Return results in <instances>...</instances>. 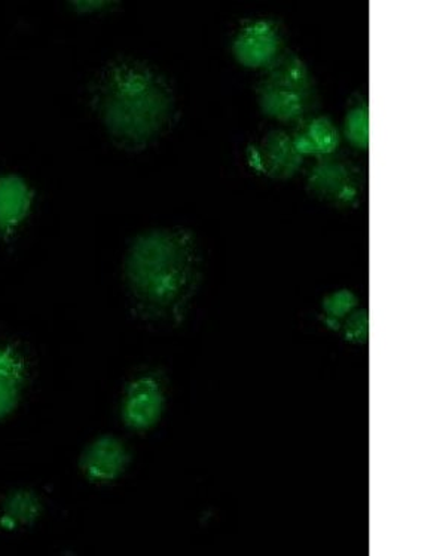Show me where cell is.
Returning a JSON list of instances; mask_svg holds the SVG:
<instances>
[{"instance_id":"12","label":"cell","mask_w":446,"mask_h":556,"mask_svg":"<svg viewBox=\"0 0 446 556\" xmlns=\"http://www.w3.org/2000/svg\"><path fill=\"white\" fill-rule=\"evenodd\" d=\"M340 137L346 138L352 149L367 152L369 148V104L362 92H355L348 100Z\"/></svg>"},{"instance_id":"5","label":"cell","mask_w":446,"mask_h":556,"mask_svg":"<svg viewBox=\"0 0 446 556\" xmlns=\"http://www.w3.org/2000/svg\"><path fill=\"white\" fill-rule=\"evenodd\" d=\"M231 52L241 67L265 71L285 54V36L275 20L249 18L235 31Z\"/></svg>"},{"instance_id":"14","label":"cell","mask_w":446,"mask_h":556,"mask_svg":"<svg viewBox=\"0 0 446 556\" xmlns=\"http://www.w3.org/2000/svg\"><path fill=\"white\" fill-rule=\"evenodd\" d=\"M359 306V299L350 290L331 292L322 302L324 324L330 330L339 331L340 324Z\"/></svg>"},{"instance_id":"7","label":"cell","mask_w":446,"mask_h":556,"mask_svg":"<svg viewBox=\"0 0 446 556\" xmlns=\"http://www.w3.org/2000/svg\"><path fill=\"white\" fill-rule=\"evenodd\" d=\"M306 157L296 150L290 134L273 129L247 149V162L255 173L273 180H289Z\"/></svg>"},{"instance_id":"11","label":"cell","mask_w":446,"mask_h":556,"mask_svg":"<svg viewBox=\"0 0 446 556\" xmlns=\"http://www.w3.org/2000/svg\"><path fill=\"white\" fill-rule=\"evenodd\" d=\"M42 514V502L30 490H15L2 503L0 526L7 530L23 529L38 521Z\"/></svg>"},{"instance_id":"8","label":"cell","mask_w":446,"mask_h":556,"mask_svg":"<svg viewBox=\"0 0 446 556\" xmlns=\"http://www.w3.org/2000/svg\"><path fill=\"white\" fill-rule=\"evenodd\" d=\"M132 454L120 438L104 435L87 445L79 457V469L88 481L109 484L123 477Z\"/></svg>"},{"instance_id":"1","label":"cell","mask_w":446,"mask_h":556,"mask_svg":"<svg viewBox=\"0 0 446 556\" xmlns=\"http://www.w3.org/2000/svg\"><path fill=\"white\" fill-rule=\"evenodd\" d=\"M202 281V253L196 235L182 227L141 231L124 257V282L141 318L181 323Z\"/></svg>"},{"instance_id":"15","label":"cell","mask_w":446,"mask_h":556,"mask_svg":"<svg viewBox=\"0 0 446 556\" xmlns=\"http://www.w3.org/2000/svg\"><path fill=\"white\" fill-rule=\"evenodd\" d=\"M343 332L344 340L355 344H363L368 342L369 336V319L367 311L352 312L348 318L344 319L340 324V330Z\"/></svg>"},{"instance_id":"2","label":"cell","mask_w":446,"mask_h":556,"mask_svg":"<svg viewBox=\"0 0 446 556\" xmlns=\"http://www.w3.org/2000/svg\"><path fill=\"white\" fill-rule=\"evenodd\" d=\"M91 104L108 136L125 150H144L164 136L176 116V94L152 64L117 59L97 75Z\"/></svg>"},{"instance_id":"9","label":"cell","mask_w":446,"mask_h":556,"mask_svg":"<svg viewBox=\"0 0 446 556\" xmlns=\"http://www.w3.org/2000/svg\"><path fill=\"white\" fill-rule=\"evenodd\" d=\"M290 137L301 156L315 160L335 154L340 144V131L335 122L320 113H312L294 125Z\"/></svg>"},{"instance_id":"16","label":"cell","mask_w":446,"mask_h":556,"mask_svg":"<svg viewBox=\"0 0 446 556\" xmlns=\"http://www.w3.org/2000/svg\"><path fill=\"white\" fill-rule=\"evenodd\" d=\"M116 2H72L71 5L76 11L84 12V14H92V12L109 10L111 5Z\"/></svg>"},{"instance_id":"17","label":"cell","mask_w":446,"mask_h":556,"mask_svg":"<svg viewBox=\"0 0 446 556\" xmlns=\"http://www.w3.org/2000/svg\"><path fill=\"white\" fill-rule=\"evenodd\" d=\"M17 358L18 356L10 351V349H0V368L7 367L8 364H11L12 361Z\"/></svg>"},{"instance_id":"13","label":"cell","mask_w":446,"mask_h":556,"mask_svg":"<svg viewBox=\"0 0 446 556\" xmlns=\"http://www.w3.org/2000/svg\"><path fill=\"white\" fill-rule=\"evenodd\" d=\"M23 364L20 358L0 368V420L11 416L22 397Z\"/></svg>"},{"instance_id":"3","label":"cell","mask_w":446,"mask_h":556,"mask_svg":"<svg viewBox=\"0 0 446 556\" xmlns=\"http://www.w3.org/2000/svg\"><path fill=\"white\" fill-rule=\"evenodd\" d=\"M257 100L262 115L280 124L296 125L315 113L319 92L306 61L285 52L263 71L257 84Z\"/></svg>"},{"instance_id":"10","label":"cell","mask_w":446,"mask_h":556,"mask_svg":"<svg viewBox=\"0 0 446 556\" xmlns=\"http://www.w3.org/2000/svg\"><path fill=\"white\" fill-rule=\"evenodd\" d=\"M34 201V190L24 178L15 174H2L0 176V233H14L30 214Z\"/></svg>"},{"instance_id":"6","label":"cell","mask_w":446,"mask_h":556,"mask_svg":"<svg viewBox=\"0 0 446 556\" xmlns=\"http://www.w3.org/2000/svg\"><path fill=\"white\" fill-rule=\"evenodd\" d=\"M165 403L168 397L160 377L145 372L134 377L125 388L121 403V419L128 429L148 432L160 424Z\"/></svg>"},{"instance_id":"4","label":"cell","mask_w":446,"mask_h":556,"mask_svg":"<svg viewBox=\"0 0 446 556\" xmlns=\"http://www.w3.org/2000/svg\"><path fill=\"white\" fill-rule=\"evenodd\" d=\"M363 174L346 157H320L307 174V192L338 210L359 206L363 198Z\"/></svg>"}]
</instances>
